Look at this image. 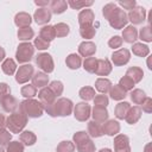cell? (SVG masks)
Returning a JSON list of instances; mask_svg holds the SVG:
<instances>
[{"label":"cell","instance_id":"obj_1","mask_svg":"<svg viewBox=\"0 0 152 152\" xmlns=\"http://www.w3.org/2000/svg\"><path fill=\"white\" fill-rule=\"evenodd\" d=\"M44 112H46L50 116H69L74 110V103L70 99L66 97H59L53 103L43 106Z\"/></svg>","mask_w":152,"mask_h":152},{"label":"cell","instance_id":"obj_2","mask_svg":"<svg viewBox=\"0 0 152 152\" xmlns=\"http://www.w3.org/2000/svg\"><path fill=\"white\" fill-rule=\"evenodd\" d=\"M27 116L20 110L17 109L15 112L11 113L7 118H6V127L11 133H21L23 129L25 128L26 124H27Z\"/></svg>","mask_w":152,"mask_h":152},{"label":"cell","instance_id":"obj_3","mask_svg":"<svg viewBox=\"0 0 152 152\" xmlns=\"http://www.w3.org/2000/svg\"><path fill=\"white\" fill-rule=\"evenodd\" d=\"M18 109H20L27 118H33V119L40 118L44 113L43 104L40 103V101L34 99H25L19 103Z\"/></svg>","mask_w":152,"mask_h":152},{"label":"cell","instance_id":"obj_4","mask_svg":"<svg viewBox=\"0 0 152 152\" xmlns=\"http://www.w3.org/2000/svg\"><path fill=\"white\" fill-rule=\"evenodd\" d=\"M34 55V46L30 42H23L18 45L15 51V59L20 64H27Z\"/></svg>","mask_w":152,"mask_h":152},{"label":"cell","instance_id":"obj_5","mask_svg":"<svg viewBox=\"0 0 152 152\" xmlns=\"http://www.w3.org/2000/svg\"><path fill=\"white\" fill-rule=\"evenodd\" d=\"M107 20H108L109 25L113 28H115V30H121V28H124L128 24L127 13L122 8H120V7H116L113 11V13L108 17Z\"/></svg>","mask_w":152,"mask_h":152},{"label":"cell","instance_id":"obj_6","mask_svg":"<svg viewBox=\"0 0 152 152\" xmlns=\"http://www.w3.org/2000/svg\"><path fill=\"white\" fill-rule=\"evenodd\" d=\"M36 64L38 65V68L42 69L43 72L45 74H50L55 69V63L53 59L51 57L50 53L48 52H40L36 56Z\"/></svg>","mask_w":152,"mask_h":152},{"label":"cell","instance_id":"obj_7","mask_svg":"<svg viewBox=\"0 0 152 152\" xmlns=\"http://www.w3.org/2000/svg\"><path fill=\"white\" fill-rule=\"evenodd\" d=\"M33 74H34V68H33V65H31L30 63L23 64V65H20V66L17 69V71H15V81H17V83H19V84H25V83H27V82L32 78Z\"/></svg>","mask_w":152,"mask_h":152},{"label":"cell","instance_id":"obj_8","mask_svg":"<svg viewBox=\"0 0 152 152\" xmlns=\"http://www.w3.org/2000/svg\"><path fill=\"white\" fill-rule=\"evenodd\" d=\"M131 59V52L129 50L121 48L118 49L116 51H114L110 56V63H113L115 66H122L125 64H127Z\"/></svg>","mask_w":152,"mask_h":152},{"label":"cell","instance_id":"obj_9","mask_svg":"<svg viewBox=\"0 0 152 152\" xmlns=\"http://www.w3.org/2000/svg\"><path fill=\"white\" fill-rule=\"evenodd\" d=\"M74 116L78 121H87L91 114V107L87 102H78L74 106Z\"/></svg>","mask_w":152,"mask_h":152},{"label":"cell","instance_id":"obj_10","mask_svg":"<svg viewBox=\"0 0 152 152\" xmlns=\"http://www.w3.org/2000/svg\"><path fill=\"white\" fill-rule=\"evenodd\" d=\"M127 19L128 21H131L134 25H139L142 24L146 19V11L142 6H135L133 10H131L127 13Z\"/></svg>","mask_w":152,"mask_h":152},{"label":"cell","instance_id":"obj_11","mask_svg":"<svg viewBox=\"0 0 152 152\" xmlns=\"http://www.w3.org/2000/svg\"><path fill=\"white\" fill-rule=\"evenodd\" d=\"M19 101L11 94L0 97V106L7 113H13L19 108Z\"/></svg>","mask_w":152,"mask_h":152},{"label":"cell","instance_id":"obj_12","mask_svg":"<svg viewBox=\"0 0 152 152\" xmlns=\"http://www.w3.org/2000/svg\"><path fill=\"white\" fill-rule=\"evenodd\" d=\"M114 152H131L129 139L125 134H116L114 137Z\"/></svg>","mask_w":152,"mask_h":152},{"label":"cell","instance_id":"obj_13","mask_svg":"<svg viewBox=\"0 0 152 152\" xmlns=\"http://www.w3.org/2000/svg\"><path fill=\"white\" fill-rule=\"evenodd\" d=\"M51 15H52V13H51L50 8L42 7V8H38L34 11L33 19L38 25H46L51 20Z\"/></svg>","mask_w":152,"mask_h":152},{"label":"cell","instance_id":"obj_14","mask_svg":"<svg viewBox=\"0 0 152 152\" xmlns=\"http://www.w3.org/2000/svg\"><path fill=\"white\" fill-rule=\"evenodd\" d=\"M96 52V45L95 43L90 40H84L78 45V55L81 57H91Z\"/></svg>","mask_w":152,"mask_h":152},{"label":"cell","instance_id":"obj_15","mask_svg":"<svg viewBox=\"0 0 152 152\" xmlns=\"http://www.w3.org/2000/svg\"><path fill=\"white\" fill-rule=\"evenodd\" d=\"M38 99H39V101L43 106L51 104L57 100L56 95L49 89V87H44L38 91Z\"/></svg>","mask_w":152,"mask_h":152},{"label":"cell","instance_id":"obj_16","mask_svg":"<svg viewBox=\"0 0 152 152\" xmlns=\"http://www.w3.org/2000/svg\"><path fill=\"white\" fill-rule=\"evenodd\" d=\"M78 24L80 26H87V25H93L95 20V14L93 10L90 8H84L78 13Z\"/></svg>","mask_w":152,"mask_h":152},{"label":"cell","instance_id":"obj_17","mask_svg":"<svg viewBox=\"0 0 152 152\" xmlns=\"http://www.w3.org/2000/svg\"><path fill=\"white\" fill-rule=\"evenodd\" d=\"M102 129H103V134H107L109 137H115L120 132V124H119V121H116L114 119L107 120L106 122H103Z\"/></svg>","mask_w":152,"mask_h":152},{"label":"cell","instance_id":"obj_18","mask_svg":"<svg viewBox=\"0 0 152 152\" xmlns=\"http://www.w3.org/2000/svg\"><path fill=\"white\" fill-rule=\"evenodd\" d=\"M93 116V120L96 121V122H100V124H103L108 120V110L106 107H99V106H94L93 109H91V114Z\"/></svg>","mask_w":152,"mask_h":152},{"label":"cell","instance_id":"obj_19","mask_svg":"<svg viewBox=\"0 0 152 152\" xmlns=\"http://www.w3.org/2000/svg\"><path fill=\"white\" fill-rule=\"evenodd\" d=\"M112 63L109 59L107 58H102V59H97V68L95 74L97 76H108L112 72Z\"/></svg>","mask_w":152,"mask_h":152},{"label":"cell","instance_id":"obj_20","mask_svg":"<svg viewBox=\"0 0 152 152\" xmlns=\"http://www.w3.org/2000/svg\"><path fill=\"white\" fill-rule=\"evenodd\" d=\"M122 40H125L128 44H134L138 39V30L133 25H128L122 30Z\"/></svg>","mask_w":152,"mask_h":152},{"label":"cell","instance_id":"obj_21","mask_svg":"<svg viewBox=\"0 0 152 152\" xmlns=\"http://www.w3.org/2000/svg\"><path fill=\"white\" fill-rule=\"evenodd\" d=\"M141 114H142L141 108H140L139 106H133V107H131V108L128 109V112H127V114H126V116H125V120H126L127 124L134 125V124H137V122L140 120Z\"/></svg>","mask_w":152,"mask_h":152},{"label":"cell","instance_id":"obj_22","mask_svg":"<svg viewBox=\"0 0 152 152\" xmlns=\"http://www.w3.org/2000/svg\"><path fill=\"white\" fill-rule=\"evenodd\" d=\"M31 81H32V86H34L36 88H40L42 89V88L48 86L49 76H48V74H45L43 71H37V72L33 74Z\"/></svg>","mask_w":152,"mask_h":152},{"label":"cell","instance_id":"obj_23","mask_svg":"<svg viewBox=\"0 0 152 152\" xmlns=\"http://www.w3.org/2000/svg\"><path fill=\"white\" fill-rule=\"evenodd\" d=\"M31 23H32V17L27 12H19L14 17V24L19 28L27 27V26H30Z\"/></svg>","mask_w":152,"mask_h":152},{"label":"cell","instance_id":"obj_24","mask_svg":"<svg viewBox=\"0 0 152 152\" xmlns=\"http://www.w3.org/2000/svg\"><path fill=\"white\" fill-rule=\"evenodd\" d=\"M88 135L91 138H100L103 135V129H102V125L100 122H96L94 120L88 122Z\"/></svg>","mask_w":152,"mask_h":152},{"label":"cell","instance_id":"obj_25","mask_svg":"<svg viewBox=\"0 0 152 152\" xmlns=\"http://www.w3.org/2000/svg\"><path fill=\"white\" fill-rule=\"evenodd\" d=\"M65 64L71 70H77L82 65V57L77 53H70L65 58Z\"/></svg>","mask_w":152,"mask_h":152},{"label":"cell","instance_id":"obj_26","mask_svg":"<svg viewBox=\"0 0 152 152\" xmlns=\"http://www.w3.org/2000/svg\"><path fill=\"white\" fill-rule=\"evenodd\" d=\"M112 82L106 78V77H99L96 81H95V89L101 93V94H107L109 93L110 90V87H112Z\"/></svg>","mask_w":152,"mask_h":152},{"label":"cell","instance_id":"obj_27","mask_svg":"<svg viewBox=\"0 0 152 152\" xmlns=\"http://www.w3.org/2000/svg\"><path fill=\"white\" fill-rule=\"evenodd\" d=\"M126 76L129 77L134 83H139L144 77V71L139 66H131L126 71Z\"/></svg>","mask_w":152,"mask_h":152},{"label":"cell","instance_id":"obj_28","mask_svg":"<svg viewBox=\"0 0 152 152\" xmlns=\"http://www.w3.org/2000/svg\"><path fill=\"white\" fill-rule=\"evenodd\" d=\"M19 140L23 145L25 146H32L36 144L37 141V137L33 132L31 131H23L20 134H19Z\"/></svg>","mask_w":152,"mask_h":152},{"label":"cell","instance_id":"obj_29","mask_svg":"<svg viewBox=\"0 0 152 152\" xmlns=\"http://www.w3.org/2000/svg\"><path fill=\"white\" fill-rule=\"evenodd\" d=\"M39 37L43 38L46 42H52L56 38V33H55V28L53 25H44L40 31H39Z\"/></svg>","mask_w":152,"mask_h":152},{"label":"cell","instance_id":"obj_30","mask_svg":"<svg viewBox=\"0 0 152 152\" xmlns=\"http://www.w3.org/2000/svg\"><path fill=\"white\" fill-rule=\"evenodd\" d=\"M129 108H131V104H129L128 102L121 101V102H119V103L115 106V108H114V115L116 116V119L124 120Z\"/></svg>","mask_w":152,"mask_h":152},{"label":"cell","instance_id":"obj_31","mask_svg":"<svg viewBox=\"0 0 152 152\" xmlns=\"http://www.w3.org/2000/svg\"><path fill=\"white\" fill-rule=\"evenodd\" d=\"M68 2L65 0H52L50 2V11L55 14H62L66 11Z\"/></svg>","mask_w":152,"mask_h":152},{"label":"cell","instance_id":"obj_32","mask_svg":"<svg viewBox=\"0 0 152 152\" xmlns=\"http://www.w3.org/2000/svg\"><path fill=\"white\" fill-rule=\"evenodd\" d=\"M1 69L6 75L11 76V75L15 74V71H17V63L12 58H5L1 64Z\"/></svg>","mask_w":152,"mask_h":152},{"label":"cell","instance_id":"obj_33","mask_svg":"<svg viewBox=\"0 0 152 152\" xmlns=\"http://www.w3.org/2000/svg\"><path fill=\"white\" fill-rule=\"evenodd\" d=\"M132 52L138 57H146L150 53V48L142 43H134L132 46Z\"/></svg>","mask_w":152,"mask_h":152},{"label":"cell","instance_id":"obj_34","mask_svg":"<svg viewBox=\"0 0 152 152\" xmlns=\"http://www.w3.org/2000/svg\"><path fill=\"white\" fill-rule=\"evenodd\" d=\"M19 40H23V42H30L33 37H34V31L32 27L27 26V27H23V28H19L18 30V33H17Z\"/></svg>","mask_w":152,"mask_h":152},{"label":"cell","instance_id":"obj_35","mask_svg":"<svg viewBox=\"0 0 152 152\" xmlns=\"http://www.w3.org/2000/svg\"><path fill=\"white\" fill-rule=\"evenodd\" d=\"M75 148L78 152H95V144L90 138H88L84 141L75 145Z\"/></svg>","mask_w":152,"mask_h":152},{"label":"cell","instance_id":"obj_36","mask_svg":"<svg viewBox=\"0 0 152 152\" xmlns=\"http://www.w3.org/2000/svg\"><path fill=\"white\" fill-rule=\"evenodd\" d=\"M109 95H110V97H112L113 100H115V101H122V100L127 96V93L124 91L118 84H114V86L110 87Z\"/></svg>","mask_w":152,"mask_h":152},{"label":"cell","instance_id":"obj_37","mask_svg":"<svg viewBox=\"0 0 152 152\" xmlns=\"http://www.w3.org/2000/svg\"><path fill=\"white\" fill-rule=\"evenodd\" d=\"M129 97H131V100H132L133 103H135V104H141V103L144 102V100H145L147 96H146V94H145L144 90L137 88V89L131 90Z\"/></svg>","mask_w":152,"mask_h":152},{"label":"cell","instance_id":"obj_38","mask_svg":"<svg viewBox=\"0 0 152 152\" xmlns=\"http://www.w3.org/2000/svg\"><path fill=\"white\" fill-rule=\"evenodd\" d=\"M78 95H80V97L83 100V101H90V100H93L94 97H95V89L93 88V87H82L81 89H80V91H78Z\"/></svg>","mask_w":152,"mask_h":152},{"label":"cell","instance_id":"obj_39","mask_svg":"<svg viewBox=\"0 0 152 152\" xmlns=\"http://www.w3.org/2000/svg\"><path fill=\"white\" fill-rule=\"evenodd\" d=\"M96 68H97V59L95 57H87L83 62V69L87 71V72H90V74H95L96 71Z\"/></svg>","mask_w":152,"mask_h":152},{"label":"cell","instance_id":"obj_40","mask_svg":"<svg viewBox=\"0 0 152 152\" xmlns=\"http://www.w3.org/2000/svg\"><path fill=\"white\" fill-rule=\"evenodd\" d=\"M96 28L93 25H87V26H80V34L84 39H91L95 37Z\"/></svg>","mask_w":152,"mask_h":152},{"label":"cell","instance_id":"obj_41","mask_svg":"<svg viewBox=\"0 0 152 152\" xmlns=\"http://www.w3.org/2000/svg\"><path fill=\"white\" fill-rule=\"evenodd\" d=\"M118 86L124 90V91H131V90H133L134 89V86H135V83L129 78V77H127L126 75L125 76H122L120 80H119V83H118Z\"/></svg>","mask_w":152,"mask_h":152},{"label":"cell","instance_id":"obj_42","mask_svg":"<svg viewBox=\"0 0 152 152\" xmlns=\"http://www.w3.org/2000/svg\"><path fill=\"white\" fill-rule=\"evenodd\" d=\"M53 28L56 37H66L70 32V27L65 23H57L56 25H53Z\"/></svg>","mask_w":152,"mask_h":152},{"label":"cell","instance_id":"obj_43","mask_svg":"<svg viewBox=\"0 0 152 152\" xmlns=\"http://www.w3.org/2000/svg\"><path fill=\"white\" fill-rule=\"evenodd\" d=\"M20 94L25 97V99H33L37 95V88L32 84H26L23 86L20 89Z\"/></svg>","mask_w":152,"mask_h":152},{"label":"cell","instance_id":"obj_44","mask_svg":"<svg viewBox=\"0 0 152 152\" xmlns=\"http://www.w3.org/2000/svg\"><path fill=\"white\" fill-rule=\"evenodd\" d=\"M68 2V6H70L72 10H84L87 7H90L94 2L93 1H82V0H69L66 1Z\"/></svg>","mask_w":152,"mask_h":152},{"label":"cell","instance_id":"obj_45","mask_svg":"<svg viewBox=\"0 0 152 152\" xmlns=\"http://www.w3.org/2000/svg\"><path fill=\"white\" fill-rule=\"evenodd\" d=\"M138 39H141L142 42H146V43L152 42V33H151L150 25L144 26L142 28H140V31L138 32Z\"/></svg>","mask_w":152,"mask_h":152},{"label":"cell","instance_id":"obj_46","mask_svg":"<svg viewBox=\"0 0 152 152\" xmlns=\"http://www.w3.org/2000/svg\"><path fill=\"white\" fill-rule=\"evenodd\" d=\"M56 152H75V145L72 141L63 140L57 145Z\"/></svg>","mask_w":152,"mask_h":152},{"label":"cell","instance_id":"obj_47","mask_svg":"<svg viewBox=\"0 0 152 152\" xmlns=\"http://www.w3.org/2000/svg\"><path fill=\"white\" fill-rule=\"evenodd\" d=\"M49 87V89L56 95V97H58V96H61L62 94H63V90H64V86H63V83L61 82V81H52V82H50V84L48 86Z\"/></svg>","mask_w":152,"mask_h":152},{"label":"cell","instance_id":"obj_48","mask_svg":"<svg viewBox=\"0 0 152 152\" xmlns=\"http://www.w3.org/2000/svg\"><path fill=\"white\" fill-rule=\"evenodd\" d=\"M10 141H12V133L6 128L0 129V146L6 147Z\"/></svg>","mask_w":152,"mask_h":152},{"label":"cell","instance_id":"obj_49","mask_svg":"<svg viewBox=\"0 0 152 152\" xmlns=\"http://www.w3.org/2000/svg\"><path fill=\"white\" fill-rule=\"evenodd\" d=\"M6 152H24V145L18 140L10 141L6 146Z\"/></svg>","mask_w":152,"mask_h":152},{"label":"cell","instance_id":"obj_50","mask_svg":"<svg viewBox=\"0 0 152 152\" xmlns=\"http://www.w3.org/2000/svg\"><path fill=\"white\" fill-rule=\"evenodd\" d=\"M94 100V104L99 106V107H107L109 103V99L106 94H100V95H95Z\"/></svg>","mask_w":152,"mask_h":152},{"label":"cell","instance_id":"obj_51","mask_svg":"<svg viewBox=\"0 0 152 152\" xmlns=\"http://www.w3.org/2000/svg\"><path fill=\"white\" fill-rule=\"evenodd\" d=\"M33 46L34 49H38V50H46L50 48V43L44 40L43 38H40L39 36L37 38H34V42H33Z\"/></svg>","mask_w":152,"mask_h":152},{"label":"cell","instance_id":"obj_52","mask_svg":"<svg viewBox=\"0 0 152 152\" xmlns=\"http://www.w3.org/2000/svg\"><path fill=\"white\" fill-rule=\"evenodd\" d=\"M88 138H90V137L88 135V133H87L86 131H80V132H76V133L72 135V142H74V145H77V144L84 141V140L88 139Z\"/></svg>","mask_w":152,"mask_h":152},{"label":"cell","instance_id":"obj_53","mask_svg":"<svg viewBox=\"0 0 152 152\" xmlns=\"http://www.w3.org/2000/svg\"><path fill=\"white\" fill-rule=\"evenodd\" d=\"M122 38L120 37V36H113L109 40H108V46L110 48V49H119V48H121V45H122Z\"/></svg>","mask_w":152,"mask_h":152},{"label":"cell","instance_id":"obj_54","mask_svg":"<svg viewBox=\"0 0 152 152\" xmlns=\"http://www.w3.org/2000/svg\"><path fill=\"white\" fill-rule=\"evenodd\" d=\"M116 7H118L116 4H114V2H109V4L104 5L103 8H102V14H103L104 19H108V17L113 13V11H114Z\"/></svg>","mask_w":152,"mask_h":152},{"label":"cell","instance_id":"obj_55","mask_svg":"<svg viewBox=\"0 0 152 152\" xmlns=\"http://www.w3.org/2000/svg\"><path fill=\"white\" fill-rule=\"evenodd\" d=\"M141 107V112H145V113H151L152 112V99L151 97H146L144 100V102L140 104Z\"/></svg>","mask_w":152,"mask_h":152},{"label":"cell","instance_id":"obj_56","mask_svg":"<svg viewBox=\"0 0 152 152\" xmlns=\"http://www.w3.org/2000/svg\"><path fill=\"white\" fill-rule=\"evenodd\" d=\"M119 5L121 7H124V10H133L137 6L135 0H129V1H119Z\"/></svg>","mask_w":152,"mask_h":152},{"label":"cell","instance_id":"obj_57","mask_svg":"<svg viewBox=\"0 0 152 152\" xmlns=\"http://www.w3.org/2000/svg\"><path fill=\"white\" fill-rule=\"evenodd\" d=\"M8 94H11L10 86L5 82H0V97H2L5 95H8Z\"/></svg>","mask_w":152,"mask_h":152},{"label":"cell","instance_id":"obj_58","mask_svg":"<svg viewBox=\"0 0 152 152\" xmlns=\"http://www.w3.org/2000/svg\"><path fill=\"white\" fill-rule=\"evenodd\" d=\"M34 4H36L37 6H39V8H42V7H48V5H49L50 2H49V0H45V1L36 0V1H34Z\"/></svg>","mask_w":152,"mask_h":152},{"label":"cell","instance_id":"obj_59","mask_svg":"<svg viewBox=\"0 0 152 152\" xmlns=\"http://www.w3.org/2000/svg\"><path fill=\"white\" fill-rule=\"evenodd\" d=\"M6 127V116L0 113V129H4Z\"/></svg>","mask_w":152,"mask_h":152},{"label":"cell","instance_id":"obj_60","mask_svg":"<svg viewBox=\"0 0 152 152\" xmlns=\"http://www.w3.org/2000/svg\"><path fill=\"white\" fill-rule=\"evenodd\" d=\"M5 57H6V51L2 46H0V62H2L5 59Z\"/></svg>","mask_w":152,"mask_h":152},{"label":"cell","instance_id":"obj_61","mask_svg":"<svg viewBox=\"0 0 152 152\" xmlns=\"http://www.w3.org/2000/svg\"><path fill=\"white\" fill-rule=\"evenodd\" d=\"M150 148H151V144L148 142V144L145 146V150H144V152H151V151H150Z\"/></svg>","mask_w":152,"mask_h":152},{"label":"cell","instance_id":"obj_62","mask_svg":"<svg viewBox=\"0 0 152 152\" xmlns=\"http://www.w3.org/2000/svg\"><path fill=\"white\" fill-rule=\"evenodd\" d=\"M99 152H112V150L110 148H101Z\"/></svg>","mask_w":152,"mask_h":152},{"label":"cell","instance_id":"obj_63","mask_svg":"<svg viewBox=\"0 0 152 152\" xmlns=\"http://www.w3.org/2000/svg\"><path fill=\"white\" fill-rule=\"evenodd\" d=\"M0 152H6V151H5V150H4V148L0 146Z\"/></svg>","mask_w":152,"mask_h":152}]
</instances>
